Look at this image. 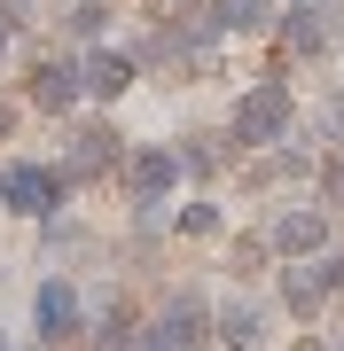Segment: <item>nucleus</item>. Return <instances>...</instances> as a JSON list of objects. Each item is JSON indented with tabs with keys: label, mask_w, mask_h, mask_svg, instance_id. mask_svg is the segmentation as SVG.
<instances>
[{
	"label": "nucleus",
	"mask_w": 344,
	"mask_h": 351,
	"mask_svg": "<svg viewBox=\"0 0 344 351\" xmlns=\"http://www.w3.org/2000/svg\"><path fill=\"white\" fill-rule=\"evenodd\" d=\"M0 203L24 211V219H55L63 211V172L55 164H8L0 172Z\"/></svg>",
	"instance_id": "f257e3e1"
},
{
	"label": "nucleus",
	"mask_w": 344,
	"mask_h": 351,
	"mask_svg": "<svg viewBox=\"0 0 344 351\" xmlns=\"http://www.w3.org/2000/svg\"><path fill=\"white\" fill-rule=\"evenodd\" d=\"M290 133V86H251L235 101V141H251V149H266V141Z\"/></svg>",
	"instance_id": "f03ea898"
},
{
	"label": "nucleus",
	"mask_w": 344,
	"mask_h": 351,
	"mask_svg": "<svg viewBox=\"0 0 344 351\" xmlns=\"http://www.w3.org/2000/svg\"><path fill=\"white\" fill-rule=\"evenodd\" d=\"M117 156H126V149H117V133H110V125H78L55 172H63V180H94V172H110Z\"/></svg>",
	"instance_id": "7ed1b4c3"
},
{
	"label": "nucleus",
	"mask_w": 344,
	"mask_h": 351,
	"mask_svg": "<svg viewBox=\"0 0 344 351\" xmlns=\"http://www.w3.org/2000/svg\"><path fill=\"white\" fill-rule=\"evenodd\" d=\"M149 343H157V351H196V343H204V297H188V289H180L165 313H157Z\"/></svg>",
	"instance_id": "20e7f679"
},
{
	"label": "nucleus",
	"mask_w": 344,
	"mask_h": 351,
	"mask_svg": "<svg viewBox=\"0 0 344 351\" xmlns=\"http://www.w3.org/2000/svg\"><path fill=\"white\" fill-rule=\"evenodd\" d=\"M329 289H344V258H313V265H290L282 274V304L290 313H313Z\"/></svg>",
	"instance_id": "39448f33"
},
{
	"label": "nucleus",
	"mask_w": 344,
	"mask_h": 351,
	"mask_svg": "<svg viewBox=\"0 0 344 351\" xmlns=\"http://www.w3.org/2000/svg\"><path fill=\"white\" fill-rule=\"evenodd\" d=\"M172 180H180V156H172V149H133V156H126V188H133V203H165Z\"/></svg>",
	"instance_id": "423d86ee"
},
{
	"label": "nucleus",
	"mask_w": 344,
	"mask_h": 351,
	"mask_svg": "<svg viewBox=\"0 0 344 351\" xmlns=\"http://www.w3.org/2000/svg\"><path fill=\"white\" fill-rule=\"evenodd\" d=\"M71 320H78L71 281H39V297H32V328H39V343H47V336H71Z\"/></svg>",
	"instance_id": "0eeeda50"
},
{
	"label": "nucleus",
	"mask_w": 344,
	"mask_h": 351,
	"mask_svg": "<svg viewBox=\"0 0 344 351\" xmlns=\"http://www.w3.org/2000/svg\"><path fill=\"white\" fill-rule=\"evenodd\" d=\"M329 39H336V8H321V0H297V8H290V47H297V55H321Z\"/></svg>",
	"instance_id": "6e6552de"
},
{
	"label": "nucleus",
	"mask_w": 344,
	"mask_h": 351,
	"mask_svg": "<svg viewBox=\"0 0 344 351\" xmlns=\"http://www.w3.org/2000/svg\"><path fill=\"white\" fill-rule=\"evenodd\" d=\"M321 234H329V226H321V211H282V219H274V250H282V258L321 250Z\"/></svg>",
	"instance_id": "1a4fd4ad"
},
{
	"label": "nucleus",
	"mask_w": 344,
	"mask_h": 351,
	"mask_svg": "<svg viewBox=\"0 0 344 351\" xmlns=\"http://www.w3.org/2000/svg\"><path fill=\"white\" fill-rule=\"evenodd\" d=\"M126 86H133L126 55H102V47H94V55H87V71H78V94H102V101H110V94H126Z\"/></svg>",
	"instance_id": "9d476101"
},
{
	"label": "nucleus",
	"mask_w": 344,
	"mask_h": 351,
	"mask_svg": "<svg viewBox=\"0 0 344 351\" xmlns=\"http://www.w3.org/2000/svg\"><path fill=\"white\" fill-rule=\"evenodd\" d=\"M32 101H39V110H71V101H78V71L39 63V71H32Z\"/></svg>",
	"instance_id": "9b49d317"
},
{
	"label": "nucleus",
	"mask_w": 344,
	"mask_h": 351,
	"mask_svg": "<svg viewBox=\"0 0 344 351\" xmlns=\"http://www.w3.org/2000/svg\"><path fill=\"white\" fill-rule=\"evenodd\" d=\"M219 328H227L235 351H251L258 336H266V328H258V304H227V313H219Z\"/></svg>",
	"instance_id": "f8f14e48"
},
{
	"label": "nucleus",
	"mask_w": 344,
	"mask_h": 351,
	"mask_svg": "<svg viewBox=\"0 0 344 351\" xmlns=\"http://www.w3.org/2000/svg\"><path fill=\"white\" fill-rule=\"evenodd\" d=\"M219 32H258V24H266V0H219Z\"/></svg>",
	"instance_id": "ddd939ff"
},
{
	"label": "nucleus",
	"mask_w": 344,
	"mask_h": 351,
	"mask_svg": "<svg viewBox=\"0 0 344 351\" xmlns=\"http://www.w3.org/2000/svg\"><path fill=\"white\" fill-rule=\"evenodd\" d=\"M102 16H110V8H102V0H78V8L63 16V24H71L78 39H94V32H102Z\"/></svg>",
	"instance_id": "4468645a"
},
{
	"label": "nucleus",
	"mask_w": 344,
	"mask_h": 351,
	"mask_svg": "<svg viewBox=\"0 0 344 351\" xmlns=\"http://www.w3.org/2000/svg\"><path fill=\"white\" fill-rule=\"evenodd\" d=\"M94 351H126V313H102V328H94Z\"/></svg>",
	"instance_id": "2eb2a0df"
},
{
	"label": "nucleus",
	"mask_w": 344,
	"mask_h": 351,
	"mask_svg": "<svg viewBox=\"0 0 344 351\" xmlns=\"http://www.w3.org/2000/svg\"><path fill=\"white\" fill-rule=\"evenodd\" d=\"M180 226H188V234H219V211H211V203H196V211L180 219Z\"/></svg>",
	"instance_id": "dca6fc26"
},
{
	"label": "nucleus",
	"mask_w": 344,
	"mask_h": 351,
	"mask_svg": "<svg viewBox=\"0 0 344 351\" xmlns=\"http://www.w3.org/2000/svg\"><path fill=\"white\" fill-rule=\"evenodd\" d=\"M321 133H329V141H344V94L329 101V110H321Z\"/></svg>",
	"instance_id": "f3484780"
},
{
	"label": "nucleus",
	"mask_w": 344,
	"mask_h": 351,
	"mask_svg": "<svg viewBox=\"0 0 344 351\" xmlns=\"http://www.w3.org/2000/svg\"><path fill=\"white\" fill-rule=\"evenodd\" d=\"M8 125H16V110H8V101H0V133H8Z\"/></svg>",
	"instance_id": "a211bd4d"
},
{
	"label": "nucleus",
	"mask_w": 344,
	"mask_h": 351,
	"mask_svg": "<svg viewBox=\"0 0 344 351\" xmlns=\"http://www.w3.org/2000/svg\"><path fill=\"white\" fill-rule=\"evenodd\" d=\"M329 188H336V195H344V164H336V172H329Z\"/></svg>",
	"instance_id": "6ab92c4d"
},
{
	"label": "nucleus",
	"mask_w": 344,
	"mask_h": 351,
	"mask_svg": "<svg viewBox=\"0 0 344 351\" xmlns=\"http://www.w3.org/2000/svg\"><path fill=\"white\" fill-rule=\"evenodd\" d=\"M0 55H8V32H0Z\"/></svg>",
	"instance_id": "aec40b11"
},
{
	"label": "nucleus",
	"mask_w": 344,
	"mask_h": 351,
	"mask_svg": "<svg viewBox=\"0 0 344 351\" xmlns=\"http://www.w3.org/2000/svg\"><path fill=\"white\" fill-rule=\"evenodd\" d=\"M336 351H344V336H336Z\"/></svg>",
	"instance_id": "412c9836"
}]
</instances>
